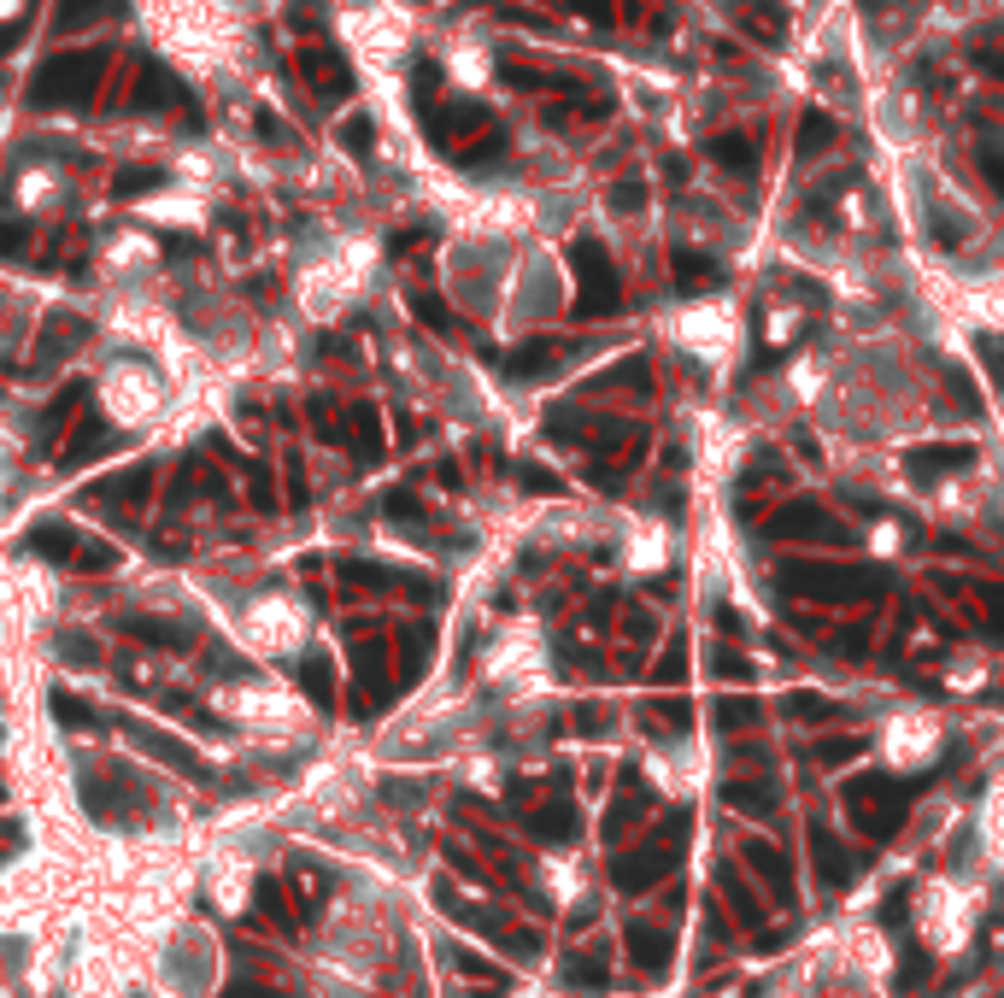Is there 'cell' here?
<instances>
[{
  "mask_svg": "<svg viewBox=\"0 0 1004 998\" xmlns=\"http://www.w3.org/2000/svg\"><path fill=\"white\" fill-rule=\"evenodd\" d=\"M82 400H89V388H82V382L59 388V394H54V405H47V412H42V441H54V435L65 429V423H71V412H77Z\"/></svg>",
  "mask_w": 1004,
  "mask_h": 998,
  "instance_id": "obj_19",
  "label": "cell"
},
{
  "mask_svg": "<svg viewBox=\"0 0 1004 998\" xmlns=\"http://www.w3.org/2000/svg\"><path fill=\"white\" fill-rule=\"evenodd\" d=\"M300 682H305V693H312L317 705L335 699V682H330V664H323V658H305V664H300Z\"/></svg>",
  "mask_w": 1004,
  "mask_h": 998,
  "instance_id": "obj_30",
  "label": "cell"
},
{
  "mask_svg": "<svg viewBox=\"0 0 1004 998\" xmlns=\"http://www.w3.org/2000/svg\"><path fill=\"white\" fill-rule=\"evenodd\" d=\"M852 810H858V822L870 828V834H893L899 817H905V799H899L888 782H858L852 787Z\"/></svg>",
  "mask_w": 1004,
  "mask_h": 998,
  "instance_id": "obj_5",
  "label": "cell"
},
{
  "mask_svg": "<svg viewBox=\"0 0 1004 998\" xmlns=\"http://www.w3.org/2000/svg\"><path fill=\"white\" fill-rule=\"evenodd\" d=\"M969 459H975L969 447H916L911 452V470H916V476H928V470H963Z\"/></svg>",
  "mask_w": 1004,
  "mask_h": 998,
  "instance_id": "obj_22",
  "label": "cell"
},
{
  "mask_svg": "<svg viewBox=\"0 0 1004 998\" xmlns=\"http://www.w3.org/2000/svg\"><path fill=\"white\" fill-rule=\"evenodd\" d=\"M723 799H728V805H740V810H752V817H758V810H770V805H776V787H752V782H728V787H723Z\"/></svg>",
  "mask_w": 1004,
  "mask_h": 998,
  "instance_id": "obj_28",
  "label": "cell"
},
{
  "mask_svg": "<svg viewBox=\"0 0 1004 998\" xmlns=\"http://www.w3.org/2000/svg\"><path fill=\"white\" fill-rule=\"evenodd\" d=\"M752 864H758L763 875H776L781 887H788V857H781L776 845H752Z\"/></svg>",
  "mask_w": 1004,
  "mask_h": 998,
  "instance_id": "obj_37",
  "label": "cell"
},
{
  "mask_svg": "<svg viewBox=\"0 0 1004 998\" xmlns=\"http://www.w3.org/2000/svg\"><path fill=\"white\" fill-rule=\"evenodd\" d=\"M570 7H576V12H588V19H600V24L611 19V0H570Z\"/></svg>",
  "mask_w": 1004,
  "mask_h": 998,
  "instance_id": "obj_47",
  "label": "cell"
},
{
  "mask_svg": "<svg viewBox=\"0 0 1004 998\" xmlns=\"http://www.w3.org/2000/svg\"><path fill=\"white\" fill-rule=\"evenodd\" d=\"M676 282H682L688 294H700V289H717L723 270L711 265V259H700V253H676Z\"/></svg>",
  "mask_w": 1004,
  "mask_h": 998,
  "instance_id": "obj_20",
  "label": "cell"
},
{
  "mask_svg": "<svg viewBox=\"0 0 1004 998\" xmlns=\"http://www.w3.org/2000/svg\"><path fill=\"white\" fill-rule=\"evenodd\" d=\"M776 535H816V540H846V529L834 517H823L816 505H788L781 517H770Z\"/></svg>",
  "mask_w": 1004,
  "mask_h": 998,
  "instance_id": "obj_9",
  "label": "cell"
},
{
  "mask_svg": "<svg viewBox=\"0 0 1004 998\" xmlns=\"http://www.w3.org/2000/svg\"><path fill=\"white\" fill-rule=\"evenodd\" d=\"M670 870H676L670 845H646L640 857H617V864H611V882H617L623 893H646L658 875H670Z\"/></svg>",
  "mask_w": 1004,
  "mask_h": 998,
  "instance_id": "obj_6",
  "label": "cell"
},
{
  "mask_svg": "<svg viewBox=\"0 0 1004 998\" xmlns=\"http://www.w3.org/2000/svg\"><path fill=\"white\" fill-rule=\"evenodd\" d=\"M82 329H89L82 317H54V324L42 329V352H36V365H30V370H47V365H59L65 352H71V347L82 341Z\"/></svg>",
  "mask_w": 1004,
  "mask_h": 998,
  "instance_id": "obj_14",
  "label": "cell"
},
{
  "mask_svg": "<svg viewBox=\"0 0 1004 998\" xmlns=\"http://www.w3.org/2000/svg\"><path fill=\"white\" fill-rule=\"evenodd\" d=\"M24 547L36 552V558H47V564H77V535L65 529V523H47V529H30V535H24Z\"/></svg>",
  "mask_w": 1004,
  "mask_h": 998,
  "instance_id": "obj_16",
  "label": "cell"
},
{
  "mask_svg": "<svg viewBox=\"0 0 1004 998\" xmlns=\"http://www.w3.org/2000/svg\"><path fill=\"white\" fill-rule=\"evenodd\" d=\"M981 352H986V365H993V377L1004 382V341H999V335H986V341H981Z\"/></svg>",
  "mask_w": 1004,
  "mask_h": 998,
  "instance_id": "obj_45",
  "label": "cell"
},
{
  "mask_svg": "<svg viewBox=\"0 0 1004 998\" xmlns=\"http://www.w3.org/2000/svg\"><path fill=\"white\" fill-rule=\"evenodd\" d=\"M788 587H799V594H811V599H863L875 587V576H863V570H840V564H793Z\"/></svg>",
  "mask_w": 1004,
  "mask_h": 998,
  "instance_id": "obj_3",
  "label": "cell"
},
{
  "mask_svg": "<svg viewBox=\"0 0 1004 998\" xmlns=\"http://www.w3.org/2000/svg\"><path fill=\"white\" fill-rule=\"evenodd\" d=\"M570 265H576V282H582V294H576V312L582 317H605V312H617V270H611V259H605V247L600 242H576L570 247Z\"/></svg>",
  "mask_w": 1004,
  "mask_h": 998,
  "instance_id": "obj_2",
  "label": "cell"
},
{
  "mask_svg": "<svg viewBox=\"0 0 1004 998\" xmlns=\"http://www.w3.org/2000/svg\"><path fill=\"white\" fill-rule=\"evenodd\" d=\"M124 735L135 740L142 752H153L165 770H177V775H194V782H212V764L200 758L194 747H182V740H171V735H159V729H147V722H124Z\"/></svg>",
  "mask_w": 1004,
  "mask_h": 998,
  "instance_id": "obj_4",
  "label": "cell"
},
{
  "mask_svg": "<svg viewBox=\"0 0 1004 998\" xmlns=\"http://www.w3.org/2000/svg\"><path fill=\"white\" fill-rule=\"evenodd\" d=\"M247 494H253V505H265V512L277 505V500H270V470H259V464H253V476H247Z\"/></svg>",
  "mask_w": 1004,
  "mask_h": 998,
  "instance_id": "obj_42",
  "label": "cell"
},
{
  "mask_svg": "<svg viewBox=\"0 0 1004 998\" xmlns=\"http://www.w3.org/2000/svg\"><path fill=\"white\" fill-rule=\"evenodd\" d=\"M24 247H30V229L24 224H0V259H19Z\"/></svg>",
  "mask_w": 1004,
  "mask_h": 998,
  "instance_id": "obj_39",
  "label": "cell"
},
{
  "mask_svg": "<svg viewBox=\"0 0 1004 998\" xmlns=\"http://www.w3.org/2000/svg\"><path fill=\"white\" fill-rule=\"evenodd\" d=\"M47 699H54V717L65 722V729H82V722H89V705L71 699V693H47Z\"/></svg>",
  "mask_w": 1004,
  "mask_h": 998,
  "instance_id": "obj_34",
  "label": "cell"
},
{
  "mask_svg": "<svg viewBox=\"0 0 1004 998\" xmlns=\"http://www.w3.org/2000/svg\"><path fill=\"white\" fill-rule=\"evenodd\" d=\"M342 147L353 159H370V117H347V124H342Z\"/></svg>",
  "mask_w": 1004,
  "mask_h": 998,
  "instance_id": "obj_33",
  "label": "cell"
},
{
  "mask_svg": "<svg viewBox=\"0 0 1004 998\" xmlns=\"http://www.w3.org/2000/svg\"><path fill=\"white\" fill-rule=\"evenodd\" d=\"M711 159L746 177V171L758 165V147H752V135H711Z\"/></svg>",
  "mask_w": 1004,
  "mask_h": 998,
  "instance_id": "obj_18",
  "label": "cell"
},
{
  "mask_svg": "<svg viewBox=\"0 0 1004 998\" xmlns=\"http://www.w3.org/2000/svg\"><path fill=\"white\" fill-rule=\"evenodd\" d=\"M458 969H465L470 980H493V987H505V969H493V963L476 957V952H458Z\"/></svg>",
  "mask_w": 1004,
  "mask_h": 998,
  "instance_id": "obj_35",
  "label": "cell"
},
{
  "mask_svg": "<svg viewBox=\"0 0 1004 998\" xmlns=\"http://www.w3.org/2000/svg\"><path fill=\"white\" fill-rule=\"evenodd\" d=\"M435 89H440V65H430V59H423L417 71H412V100L423 106V100H435Z\"/></svg>",
  "mask_w": 1004,
  "mask_h": 998,
  "instance_id": "obj_36",
  "label": "cell"
},
{
  "mask_svg": "<svg viewBox=\"0 0 1004 998\" xmlns=\"http://www.w3.org/2000/svg\"><path fill=\"white\" fill-rule=\"evenodd\" d=\"M529 828H535L540 840H570V834H576V810H570V805L535 810V817H529Z\"/></svg>",
  "mask_w": 1004,
  "mask_h": 998,
  "instance_id": "obj_26",
  "label": "cell"
},
{
  "mask_svg": "<svg viewBox=\"0 0 1004 998\" xmlns=\"http://www.w3.org/2000/svg\"><path fill=\"white\" fill-rule=\"evenodd\" d=\"M130 635L142 640V647H189L194 640V629H189V617H130Z\"/></svg>",
  "mask_w": 1004,
  "mask_h": 998,
  "instance_id": "obj_13",
  "label": "cell"
},
{
  "mask_svg": "<svg viewBox=\"0 0 1004 998\" xmlns=\"http://www.w3.org/2000/svg\"><path fill=\"white\" fill-rule=\"evenodd\" d=\"M353 429H359V459H365V464L382 459V435H377V412H370V405H359V412H353Z\"/></svg>",
  "mask_w": 1004,
  "mask_h": 998,
  "instance_id": "obj_29",
  "label": "cell"
},
{
  "mask_svg": "<svg viewBox=\"0 0 1004 998\" xmlns=\"http://www.w3.org/2000/svg\"><path fill=\"white\" fill-rule=\"evenodd\" d=\"M300 65H305V77H312V89H317L323 100H347V94H353V65H347L342 54H323V47H305V54H300Z\"/></svg>",
  "mask_w": 1004,
  "mask_h": 998,
  "instance_id": "obj_7",
  "label": "cell"
},
{
  "mask_svg": "<svg viewBox=\"0 0 1004 998\" xmlns=\"http://www.w3.org/2000/svg\"><path fill=\"white\" fill-rule=\"evenodd\" d=\"M828 142H834V117L828 112H805V117H799V154H805V159L816 154V147H828Z\"/></svg>",
  "mask_w": 1004,
  "mask_h": 998,
  "instance_id": "obj_27",
  "label": "cell"
},
{
  "mask_svg": "<svg viewBox=\"0 0 1004 998\" xmlns=\"http://www.w3.org/2000/svg\"><path fill=\"white\" fill-rule=\"evenodd\" d=\"M82 805H89V817H118V805H135V787L130 782H107V775H89L82 770Z\"/></svg>",
  "mask_w": 1004,
  "mask_h": 998,
  "instance_id": "obj_10",
  "label": "cell"
},
{
  "mask_svg": "<svg viewBox=\"0 0 1004 998\" xmlns=\"http://www.w3.org/2000/svg\"><path fill=\"white\" fill-rule=\"evenodd\" d=\"M852 752H863V740H858V735H846V740H823V747H816V758H823V764H846Z\"/></svg>",
  "mask_w": 1004,
  "mask_h": 998,
  "instance_id": "obj_38",
  "label": "cell"
},
{
  "mask_svg": "<svg viewBox=\"0 0 1004 998\" xmlns=\"http://www.w3.org/2000/svg\"><path fill=\"white\" fill-rule=\"evenodd\" d=\"M975 165L986 171V182H993V194H1004V135L999 130L975 135Z\"/></svg>",
  "mask_w": 1004,
  "mask_h": 998,
  "instance_id": "obj_21",
  "label": "cell"
},
{
  "mask_svg": "<svg viewBox=\"0 0 1004 998\" xmlns=\"http://www.w3.org/2000/svg\"><path fill=\"white\" fill-rule=\"evenodd\" d=\"M382 512H394V517H417V500H412V494H400V487H394V494L382 500Z\"/></svg>",
  "mask_w": 1004,
  "mask_h": 998,
  "instance_id": "obj_44",
  "label": "cell"
},
{
  "mask_svg": "<svg viewBox=\"0 0 1004 998\" xmlns=\"http://www.w3.org/2000/svg\"><path fill=\"white\" fill-rule=\"evenodd\" d=\"M24 24H30V19H12L7 30H0V54H12V47L24 42Z\"/></svg>",
  "mask_w": 1004,
  "mask_h": 998,
  "instance_id": "obj_46",
  "label": "cell"
},
{
  "mask_svg": "<svg viewBox=\"0 0 1004 998\" xmlns=\"http://www.w3.org/2000/svg\"><path fill=\"white\" fill-rule=\"evenodd\" d=\"M147 476H153L147 464H142V470H124L118 482H94V487H89V500H142L147 487H153Z\"/></svg>",
  "mask_w": 1004,
  "mask_h": 998,
  "instance_id": "obj_23",
  "label": "cell"
},
{
  "mask_svg": "<svg viewBox=\"0 0 1004 998\" xmlns=\"http://www.w3.org/2000/svg\"><path fill=\"white\" fill-rule=\"evenodd\" d=\"M130 0H59L54 24L59 30H82V24H100V19H124Z\"/></svg>",
  "mask_w": 1004,
  "mask_h": 998,
  "instance_id": "obj_12",
  "label": "cell"
},
{
  "mask_svg": "<svg viewBox=\"0 0 1004 998\" xmlns=\"http://www.w3.org/2000/svg\"><path fill=\"white\" fill-rule=\"evenodd\" d=\"M77 564H89V570L100 564V570H107V564H118V552L112 547H77Z\"/></svg>",
  "mask_w": 1004,
  "mask_h": 998,
  "instance_id": "obj_43",
  "label": "cell"
},
{
  "mask_svg": "<svg viewBox=\"0 0 1004 998\" xmlns=\"http://www.w3.org/2000/svg\"><path fill=\"white\" fill-rule=\"evenodd\" d=\"M417 317H423V324H435V329H453V317H447V306H440L435 294H417Z\"/></svg>",
  "mask_w": 1004,
  "mask_h": 998,
  "instance_id": "obj_40",
  "label": "cell"
},
{
  "mask_svg": "<svg viewBox=\"0 0 1004 998\" xmlns=\"http://www.w3.org/2000/svg\"><path fill=\"white\" fill-rule=\"evenodd\" d=\"M628 952L646 975H663L670 969V934H658L652 922H628Z\"/></svg>",
  "mask_w": 1004,
  "mask_h": 998,
  "instance_id": "obj_11",
  "label": "cell"
},
{
  "mask_svg": "<svg viewBox=\"0 0 1004 998\" xmlns=\"http://www.w3.org/2000/svg\"><path fill=\"white\" fill-rule=\"evenodd\" d=\"M100 71H107V54L100 47H77V54H54L30 82V100L36 106H82L100 89Z\"/></svg>",
  "mask_w": 1004,
  "mask_h": 998,
  "instance_id": "obj_1",
  "label": "cell"
},
{
  "mask_svg": "<svg viewBox=\"0 0 1004 998\" xmlns=\"http://www.w3.org/2000/svg\"><path fill=\"white\" fill-rule=\"evenodd\" d=\"M640 200H646V189H640V182H617V189H611V206H617V212H635Z\"/></svg>",
  "mask_w": 1004,
  "mask_h": 998,
  "instance_id": "obj_41",
  "label": "cell"
},
{
  "mask_svg": "<svg viewBox=\"0 0 1004 998\" xmlns=\"http://www.w3.org/2000/svg\"><path fill=\"white\" fill-rule=\"evenodd\" d=\"M135 106L142 112H159V106H182L194 117V100H189V89H182V82L165 71V65H147L142 71V82H135Z\"/></svg>",
  "mask_w": 1004,
  "mask_h": 998,
  "instance_id": "obj_8",
  "label": "cell"
},
{
  "mask_svg": "<svg viewBox=\"0 0 1004 998\" xmlns=\"http://www.w3.org/2000/svg\"><path fill=\"white\" fill-rule=\"evenodd\" d=\"M54 652H59V658H65V664H71V670H94V664H100V647H94L89 635H77V629L54 635Z\"/></svg>",
  "mask_w": 1004,
  "mask_h": 998,
  "instance_id": "obj_24",
  "label": "cell"
},
{
  "mask_svg": "<svg viewBox=\"0 0 1004 998\" xmlns=\"http://www.w3.org/2000/svg\"><path fill=\"white\" fill-rule=\"evenodd\" d=\"M816 870H823L828 887H846V882H852V857H846V845L834 840V834H823V828H816Z\"/></svg>",
  "mask_w": 1004,
  "mask_h": 998,
  "instance_id": "obj_17",
  "label": "cell"
},
{
  "mask_svg": "<svg viewBox=\"0 0 1004 998\" xmlns=\"http://www.w3.org/2000/svg\"><path fill=\"white\" fill-rule=\"evenodd\" d=\"M565 980H570V987H593V993H600L611 975H605V963H593V957H565Z\"/></svg>",
  "mask_w": 1004,
  "mask_h": 998,
  "instance_id": "obj_31",
  "label": "cell"
},
{
  "mask_svg": "<svg viewBox=\"0 0 1004 998\" xmlns=\"http://www.w3.org/2000/svg\"><path fill=\"white\" fill-rule=\"evenodd\" d=\"M553 359H558L553 341H529V347H517L512 359H505V370H512V377H540V370H547Z\"/></svg>",
  "mask_w": 1004,
  "mask_h": 998,
  "instance_id": "obj_25",
  "label": "cell"
},
{
  "mask_svg": "<svg viewBox=\"0 0 1004 998\" xmlns=\"http://www.w3.org/2000/svg\"><path fill=\"white\" fill-rule=\"evenodd\" d=\"M159 171H118V182H112V194L118 200H135V194H147V189H159Z\"/></svg>",
  "mask_w": 1004,
  "mask_h": 998,
  "instance_id": "obj_32",
  "label": "cell"
},
{
  "mask_svg": "<svg viewBox=\"0 0 1004 998\" xmlns=\"http://www.w3.org/2000/svg\"><path fill=\"white\" fill-rule=\"evenodd\" d=\"M112 447H118V435L107 429V423H82L77 441L59 452V464H65V470H77V464H89V459H107Z\"/></svg>",
  "mask_w": 1004,
  "mask_h": 998,
  "instance_id": "obj_15",
  "label": "cell"
}]
</instances>
